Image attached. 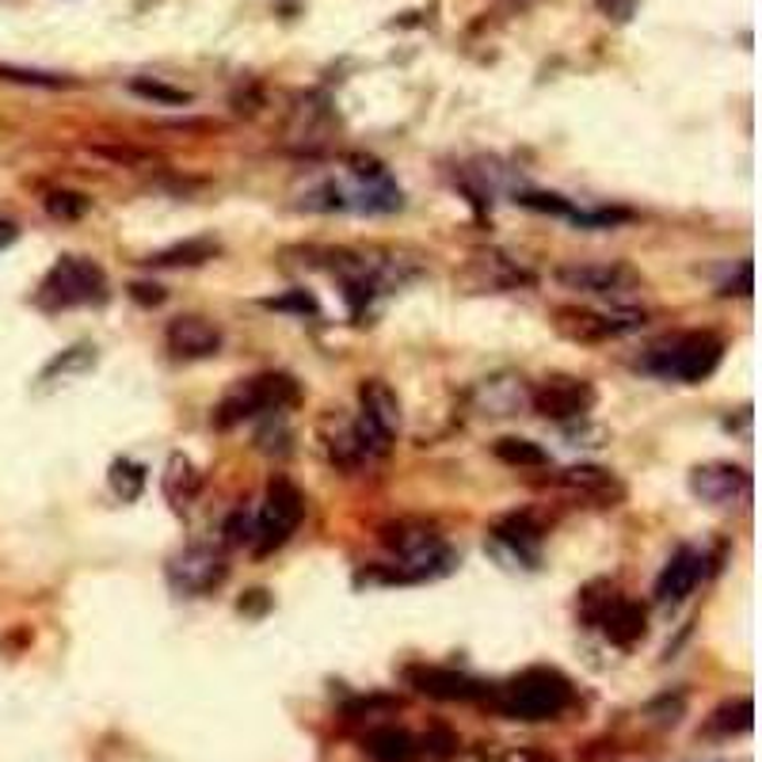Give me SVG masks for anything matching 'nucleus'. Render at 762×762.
<instances>
[{
  "instance_id": "32",
  "label": "nucleus",
  "mask_w": 762,
  "mask_h": 762,
  "mask_svg": "<svg viewBox=\"0 0 762 762\" xmlns=\"http://www.w3.org/2000/svg\"><path fill=\"white\" fill-rule=\"evenodd\" d=\"M0 77H8V80H28V85H46V88L65 85V80H57V77H43V73H20V69H0Z\"/></svg>"
},
{
  "instance_id": "3",
  "label": "nucleus",
  "mask_w": 762,
  "mask_h": 762,
  "mask_svg": "<svg viewBox=\"0 0 762 762\" xmlns=\"http://www.w3.org/2000/svg\"><path fill=\"white\" fill-rule=\"evenodd\" d=\"M297 396H302V389H297V381L290 374H260V378L244 381V385H237L233 393L218 404L214 424L233 427L240 420L255 416V412H283L290 404H297Z\"/></svg>"
},
{
  "instance_id": "18",
  "label": "nucleus",
  "mask_w": 762,
  "mask_h": 762,
  "mask_svg": "<svg viewBox=\"0 0 762 762\" xmlns=\"http://www.w3.org/2000/svg\"><path fill=\"white\" fill-rule=\"evenodd\" d=\"M523 401L526 393L515 378H492L480 385V404H485L488 416H511V412H519Z\"/></svg>"
},
{
  "instance_id": "22",
  "label": "nucleus",
  "mask_w": 762,
  "mask_h": 762,
  "mask_svg": "<svg viewBox=\"0 0 762 762\" xmlns=\"http://www.w3.org/2000/svg\"><path fill=\"white\" fill-rule=\"evenodd\" d=\"M214 255V244L210 240H187V244H176V248H164L156 252L153 268H195V263H206Z\"/></svg>"
},
{
  "instance_id": "2",
  "label": "nucleus",
  "mask_w": 762,
  "mask_h": 762,
  "mask_svg": "<svg viewBox=\"0 0 762 762\" xmlns=\"http://www.w3.org/2000/svg\"><path fill=\"white\" fill-rule=\"evenodd\" d=\"M720 355H725V344L714 333H686L652 347L649 367L675 381H701L720 367Z\"/></svg>"
},
{
  "instance_id": "17",
  "label": "nucleus",
  "mask_w": 762,
  "mask_h": 762,
  "mask_svg": "<svg viewBox=\"0 0 762 762\" xmlns=\"http://www.w3.org/2000/svg\"><path fill=\"white\" fill-rule=\"evenodd\" d=\"M367 755L374 762H416L420 748L404 728L385 725V728H374V732L367 736Z\"/></svg>"
},
{
  "instance_id": "9",
  "label": "nucleus",
  "mask_w": 762,
  "mask_h": 762,
  "mask_svg": "<svg viewBox=\"0 0 762 762\" xmlns=\"http://www.w3.org/2000/svg\"><path fill=\"white\" fill-rule=\"evenodd\" d=\"M226 557L214 553L210 545H190V549L176 553L168 560V584L179 595H203L210 587H218L226 579Z\"/></svg>"
},
{
  "instance_id": "27",
  "label": "nucleus",
  "mask_w": 762,
  "mask_h": 762,
  "mask_svg": "<svg viewBox=\"0 0 762 762\" xmlns=\"http://www.w3.org/2000/svg\"><path fill=\"white\" fill-rule=\"evenodd\" d=\"M134 92L145 96V99H156V104H187V96L179 88H168V85H156V80H134Z\"/></svg>"
},
{
  "instance_id": "16",
  "label": "nucleus",
  "mask_w": 762,
  "mask_h": 762,
  "mask_svg": "<svg viewBox=\"0 0 762 762\" xmlns=\"http://www.w3.org/2000/svg\"><path fill=\"white\" fill-rule=\"evenodd\" d=\"M359 404H362V420H370V424L378 431H385L389 438L396 435V427H401V401H396V393L385 381H378V378L362 381Z\"/></svg>"
},
{
  "instance_id": "15",
  "label": "nucleus",
  "mask_w": 762,
  "mask_h": 762,
  "mask_svg": "<svg viewBox=\"0 0 762 762\" xmlns=\"http://www.w3.org/2000/svg\"><path fill=\"white\" fill-rule=\"evenodd\" d=\"M168 347L179 359H206V355H218L221 333L203 317H176L168 325Z\"/></svg>"
},
{
  "instance_id": "29",
  "label": "nucleus",
  "mask_w": 762,
  "mask_h": 762,
  "mask_svg": "<svg viewBox=\"0 0 762 762\" xmlns=\"http://www.w3.org/2000/svg\"><path fill=\"white\" fill-rule=\"evenodd\" d=\"M252 537H255L252 519H248L244 511H233L226 523V545H244V542H252Z\"/></svg>"
},
{
  "instance_id": "4",
  "label": "nucleus",
  "mask_w": 762,
  "mask_h": 762,
  "mask_svg": "<svg viewBox=\"0 0 762 762\" xmlns=\"http://www.w3.org/2000/svg\"><path fill=\"white\" fill-rule=\"evenodd\" d=\"M107 297V279L92 260H80V255H65L54 263V271L46 275L43 290H39V302L46 309H69V305H88L104 302Z\"/></svg>"
},
{
  "instance_id": "30",
  "label": "nucleus",
  "mask_w": 762,
  "mask_h": 762,
  "mask_svg": "<svg viewBox=\"0 0 762 762\" xmlns=\"http://www.w3.org/2000/svg\"><path fill=\"white\" fill-rule=\"evenodd\" d=\"M271 309H297V313H317V302H313L305 290H297V294H290V297H275L271 302Z\"/></svg>"
},
{
  "instance_id": "34",
  "label": "nucleus",
  "mask_w": 762,
  "mask_h": 762,
  "mask_svg": "<svg viewBox=\"0 0 762 762\" xmlns=\"http://www.w3.org/2000/svg\"><path fill=\"white\" fill-rule=\"evenodd\" d=\"M599 8H602V12H610V15H618V20H625L629 8H633V0H599Z\"/></svg>"
},
{
  "instance_id": "11",
  "label": "nucleus",
  "mask_w": 762,
  "mask_h": 762,
  "mask_svg": "<svg viewBox=\"0 0 762 762\" xmlns=\"http://www.w3.org/2000/svg\"><path fill=\"white\" fill-rule=\"evenodd\" d=\"M534 409L549 420H576V416H587L595 404V389L587 385L584 378H549L534 396Z\"/></svg>"
},
{
  "instance_id": "7",
  "label": "nucleus",
  "mask_w": 762,
  "mask_h": 762,
  "mask_svg": "<svg viewBox=\"0 0 762 762\" xmlns=\"http://www.w3.org/2000/svg\"><path fill=\"white\" fill-rule=\"evenodd\" d=\"M587 618L618 644V649H633L636 641H644L649 633V618H644V607L633 599H621V595H602V602L587 599Z\"/></svg>"
},
{
  "instance_id": "1",
  "label": "nucleus",
  "mask_w": 762,
  "mask_h": 762,
  "mask_svg": "<svg viewBox=\"0 0 762 762\" xmlns=\"http://www.w3.org/2000/svg\"><path fill=\"white\" fill-rule=\"evenodd\" d=\"M488 698L503 717L537 725V720H557L572 706V683L553 667H530L503 683L496 694L488 690Z\"/></svg>"
},
{
  "instance_id": "14",
  "label": "nucleus",
  "mask_w": 762,
  "mask_h": 762,
  "mask_svg": "<svg viewBox=\"0 0 762 762\" xmlns=\"http://www.w3.org/2000/svg\"><path fill=\"white\" fill-rule=\"evenodd\" d=\"M701 553L698 549H675L671 553V560L664 565V572H660V579H656V599L660 602H683L686 595L698 587V579H701Z\"/></svg>"
},
{
  "instance_id": "24",
  "label": "nucleus",
  "mask_w": 762,
  "mask_h": 762,
  "mask_svg": "<svg viewBox=\"0 0 762 762\" xmlns=\"http://www.w3.org/2000/svg\"><path fill=\"white\" fill-rule=\"evenodd\" d=\"M88 206H92V198H85L80 190H54V195L46 198L50 218H57V221H77V218H85Z\"/></svg>"
},
{
  "instance_id": "13",
  "label": "nucleus",
  "mask_w": 762,
  "mask_h": 762,
  "mask_svg": "<svg viewBox=\"0 0 762 762\" xmlns=\"http://www.w3.org/2000/svg\"><path fill=\"white\" fill-rule=\"evenodd\" d=\"M557 485L568 488V492L584 496V500H595L602 508H614V503L625 496L621 480L610 473V469H599V466H572V469H560L557 473Z\"/></svg>"
},
{
  "instance_id": "19",
  "label": "nucleus",
  "mask_w": 762,
  "mask_h": 762,
  "mask_svg": "<svg viewBox=\"0 0 762 762\" xmlns=\"http://www.w3.org/2000/svg\"><path fill=\"white\" fill-rule=\"evenodd\" d=\"M492 454L503 461V466H515V469H542L549 466V454L542 450L537 443H530V438H496L492 443Z\"/></svg>"
},
{
  "instance_id": "12",
  "label": "nucleus",
  "mask_w": 762,
  "mask_h": 762,
  "mask_svg": "<svg viewBox=\"0 0 762 762\" xmlns=\"http://www.w3.org/2000/svg\"><path fill=\"white\" fill-rule=\"evenodd\" d=\"M404 678H409L420 694H427V698H435V701H473L488 694L485 683H477V678L461 675V671H450V667L416 664L404 671Z\"/></svg>"
},
{
  "instance_id": "33",
  "label": "nucleus",
  "mask_w": 762,
  "mask_h": 762,
  "mask_svg": "<svg viewBox=\"0 0 762 762\" xmlns=\"http://www.w3.org/2000/svg\"><path fill=\"white\" fill-rule=\"evenodd\" d=\"M500 762H557V759L542 755V751H508Z\"/></svg>"
},
{
  "instance_id": "23",
  "label": "nucleus",
  "mask_w": 762,
  "mask_h": 762,
  "mask_svg": "<svg viewBox=\"0 0 762 762\" xmlns=\"http://www.w3.org/2000/svg\"><path fill=\"white\" fill-rule=\"evenodd\" d=\"M537 534H542V530L530 523V515H511L508 523L496 526V542L511 545L519 557H530V549L537 545Z\"/></svg>"
},
{
  "instance_id": "20",
  "label": "nucleus",
  "mask_w": 762,
  "mask_h": 762,
  "mask_svg": "<svg viewBox=\"0 0 762 762\" xmlns=\"http://www.w3.org/2000/svg\"><path fill=\"white\" fill-rule=\"evenodd\" d=\"M164 496H168L176 508H184V503H190L198 496V473L184 454H172L168 458V469H164Z\"/></svg>"
},
{
  "instance_id": "31",
  "label": "nucleus",
  "mask_w": 762,
  "mask_h": 762,
  "mask_svg": "<svg viewBox=\"0 0 762 762\" xmlns=\"http://www.w3.org/2000/svg\"><path fill=\"white\" fill-rule=\"evenodd\" d=\"M130 297H134V302H142V305H161L164 290L156 283H134V286H130Z\"/></svg>"
},
{
  "instance_id": "10",
  "label": "nucleus",
  "mask_w": 762,
  "mask_h": 762,
  "mask_svg": "<svg viewBox=\"0 0 762 762\" xmlns=\"http://www.w3.org/2000/svg\"><path fill=\"white\" fill-rule=\"evenodd\" d=\"M690 492L701 503H714V508H732L751 496V477L748 469L728 466V461H709L690 473Z\"/></svg>"
},
{
  "instance_id": "8",
  "label": "nucleus",
  "mask_w": 762,
  "mask_h": 762,
  "mask_svg": "<svg viewBox=\"0 0 762 762\" xmlns=\"http://www.w3.org/2000/svg\"><path fill=\"white\" fill-rule=\"evenodd\" d=\"M641 325L644 317H636V313H629V317H602V313L579 309V305H560L553 313V328L565 339H572V344H602V339L625 336Z\"/></svg>"
},
{
  "instance_id": "6",
  "label": "nucleus",
  "mask_w": 762,
  "mask_h": 762,
  "mask_svg": "<svg viewBox=\"0 0 762 762\" xmlns=\"http://www.w3.org/2000/svg\"><path fill=\"white\" fill-rule=\"evenodd\" d=\"M557 279L568 290H579V294H599V297H614V302H625V297L641 294V275L625 263H576V268H560Z\"/></svg>"
},
{
  "instance_id": "21",
  "label": "nucleus",
  "mask_w": 762,
  "mask_h": 762,
  "mask_svg": "<svg viewBox=\"0 0 762 762\" xmlns=\"http://www.w3.org/2000/svg\"><path fill=\"white\" fill-rule=\"evenodd\" d=\"M755 725V706L751 698H736V701H725L714 717H709L706 732L709 736H740V732H751Z\"/></svg>"
},
{
  "instance_id": "5",
  "label": "nucleus",
  "mask_w": 762,
  "mask_h": 762,
  "mask_svg": "<svg viewBox=\"0 0 762 762\" xmlns=\"http://www.w3.org/2000/svg\"><path fill=\"white\" fill-rule=\"evenodd\" d=\"M305 515V496L297 492L294 480L286 477H275L268 485V500H263V511H260V523H255V553H271L286 542L290 534L297 530Z\"/></svg>"
},
{
  "instance_id": "28",
  "label": "nucleus",
  "mask_w": 762,
  "mask_h": 762,
  "mask_svg": "<svg viewBox=\"0 0 762 762\" xmlns=\"http://www.w3.org/2000/svg\"><path fill=\"white\" fill-rule=\"evenodd\" d=\"M424 748H427L438 762H446V759L454 755V751H458V740H454V736L446 732V728H431V732L424 736Z\"/></svg>"
},
{
  "instance_id": "35",
  "label": "nucleus",
  "mask_w": 762,
  "mask_h": 762,
  "mask_svg": "<svg viewBox=\"0 0 762 762\" xmlns=\"http://www.w3.org/2000/svg\"><path fill=\"white\" fill-rule=\"evenodd\" d=\"M15 237H20V229H15L12 221H0V248H8Z\"/></svg>"
},
{
  "instance_id": "25",
  "label": "nucleus",
  "mask_w": 762,
  "mask_h": 762,
  "mask_svg": "<svg viewBox=\"0 0 762 762\" xmlns=\"http://www.w3.org/2000/svg\"><path fill=\"white\" fill-rule=\"evenodd\" d=\"M111 488L122 496V500H138L145 488V469L134 466V461H127V458H119L111 466Z\"/></svg>"
},
{
  "instance_id": "26",
  "label": "nucleus",
  "mask_w": 762,
  "mask_h": 762,
  "mask_svg": "<svg viewBox=\"0 0 762 762\" xmlns=\"http://www.w3.org/2000/svg\"><path fill=\"white\" fill-rule=\"evenodd\" d=\"M519 203L530 206V210H545V214H565V218H576L579 221V214L572 210V206L565 203L560 195H537V190H526V195H519Z\"/></svg>"
}]
</instances>
